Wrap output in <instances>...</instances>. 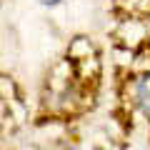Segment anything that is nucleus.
Listing matches in <instances>:
<instances>
[{
  "mask_svg": "<svg viewBox=\"0 0 150 150\" xmlns=\"http://www.w3.org/2000/svg\"><path fill=\"white\" fill-rule=\"evenodd\" d=\"M135 100L145 112H150V73H145L138 83H135Z\"/></svg>",
  "mask_w": 150,
  "mask_h": 150,
  "instance_id": "nucleus-1",
  "label": "nucleus"
},
{
  "mask_svg": "<svg viewBox=\"0 0 150 150\" xmlns=\"http://www.w3.org/2000/svg\"><path fill=\"white\" fill-rule=\"evenodd\" d=\"M43 3H58V0H43Z\"/></svg>",
  "mask_w": 150,
  "mask_h": 150,
  "instance_id": "nucleus-2",
  "label": "nucleus"
}]
</instances>
